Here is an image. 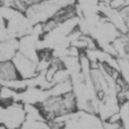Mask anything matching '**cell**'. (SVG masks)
I'll return each instance as SVG.
<instances>
[{
  "instance_id": "6da1fadb",
  "label": "cell",
  "mask_w": 129,
  "mask_h": 129,
  "mask_svg": "<svg viewBox=\"0 0 129 129\" xmlns=\"http://www.w3.org/2000/svg\"><path fill=\"white\" fill-rule=\"evenodd\" d=\"M47 122L65 116L78 110L74 93L63 95H49L38 105Z\"/></svg>"
},
{
  "instance_id": "7a4b0ae2",
  "label": "cell",
  "mask_w": 129,
  "mask_h": 129,
  "mask_svg": "<svg viewBox=\"0 0 129 129\" xmlns=\"http://www.w3.org/2000/svg\"><path fill=\"white\" fill-rule=\"evenodd\" d=\"M67 128H102L103 120L94 113L79 110L65 116L55 119Z\"/></svg>"
},
{
  "instance_id": "3957f363",
  "label": "cell",
  "mask_w": 129,
  "mask_h": 129,
  "mask_svg": "<svg viewBox=\"0 0 129 129\" xmlns=\"http://www.w3.org/2000/svg\"><path fill=\"white\" fill-rule=\"evenodd\" d=\"M26 118L24 106L20 103H14L5 106L1 123L7 128H21Z\"/></svg>"
},
{
  "instance_id": "277c9868",
  "label": "cell",
  "mask_w": 129,
  "mask_h": 129,
  "mask_svg": "<svg viewBox=\"0 0 129 129\" xmlns=\"http://www.w3.org/2000/svg\"><path fill=\"white\" fill-rule=\"evenodd\" d=\"M12 61L14 62L19 76L22 79L29 80L38 76V65L36 61L25 56L22 53H16Z\"/></svg>"
},
{
  "instance_id": "5b68a950",
  "label": "cell",
  "mask_w": 129,
  "mask_h": 129,
  "mask_svg": "<svg viewBox=\"0 0 129 129\" xmlns=\"http://www.w3.org/2000/svg\"><path fill=\"white\" fill-rule=\"evenodd\" d=\"M20 79L21 78L12 60H0V83L2 85Z\"/></svg>"
},
{
  "instance_id": "8992f818",
  "label": "cell",
  "mask_w": 129,
  "mask_h": 129,
  "mask_svg": "<svg viewBox=\"0 0 129 129\" xmlns=\"http://www.w3.org/2000/svg\"><path fill=\"white\" fill-rule=\"evenodd\" d=\"M118 61L121 76L129 86V58H120Z\"/></svg>"
},
{
  "instance_id": "52a82bcc",
  "label": "cell",
  "mask_w": 129,
  "mask_h": 129,
  "mask_svg": "<svg viewBox=\"0 0 129 129\" xmlns=\"http://www.w3.org/2000/svg\"><path fill=\"white\" fill-rule=\"evenodd\" d=\"M125 98H126V100H128L129 101V90L128 91L125 92Z\"/></svg>"
}]
</instances>
